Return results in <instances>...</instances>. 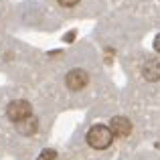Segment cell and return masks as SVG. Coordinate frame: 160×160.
<instances>
[{"label": "cell", "instance_id": "30bf717a", "mask_svg": "<svg viewBox=\"0 0 160 160\" xmlns=\"http://www.w3.org/2000/svg\"><path fill=\"white\" fill-rule=\"evenodd\" d=\"M154 51L160 53V35H156V39H154Z\"/></svg>", "mask_w": 160, "mask_h": 160}, {"label": "cell", "instance_id": "8fae6325", "mask_svg": "<svg viewBox=\"0 0 160 160\" xmlns=\"http://www.w3.org/2000/svg\"><path fill=\"white\" fill-rule=\"evenodd\" d=\"M73 39H75V32H73V31H71V32H67V35H65V43H71Z\"/></svg>", "mask_w": 160, "mask_h": 160}, {"label": "cell", "instance_id": "6da1fadb", "mask_svg": "<svg viewBox=\"0 0 160 160\" xmlns=\"http://www.w3.org/2000/svg\"><path fill=\"white\" fill-rule=\"evenodd\" d=\"M116 140H118V138L113 136L109 124H93L89 130H87V134H85L87 146H89L91 150H98V152H102V150H109Z\"/></svg>", "mask_w": 160, "mask_h": 160}, {"label": "cell", "instance_id": "7a4b0ae2", "mask_svg": "<svg viewBox=\"0 0 160 160\" xmlns=\"http://www.w3.org/2000/svg\"><path fill=\"white\" fill-rule=\"evenodd\" d=\"M109 128L118 140H128L134 134V124L128 116H112L109 118Z\"/></svg>", "mask_w": 160, "mask_h": 160}, {"label": "cell", "instance_id": "3957f363", "mask_svg": "<svg viewBox=\"0 0 160 160\" xmlns=\"http://www.w3.org/2000/svg\"><path fill=\"white\" fill-rule=\"evenodd\" d=\"M6 116H8L10 122L16 124V122H22V120H27V118H31L32 116V108H31V103L24 102V99H16V102L8 103Z\"/></svg>", "mask_w": 160, "mask_h": 160}, {"label": "cell", "instance_id": "ba28073f", "mask_svg": "<svg viewBox=\"0 0 160 160\" xmlns=\"http://www.w3.org/2000/svg\"><path fill=\"white\" fill-rule=\"evenodd\" d=\"M140 160H160V156H158V154H154V152H146Z\"/></svg>", "mask_w": 160, "mask_h": 160}, {"label": "cell", "instance_id": "277c9868", "mask_svg": "<svg viewBox=\"0 0 160 160\" xmlns=\"http://www.w3.org/2000/svg\"><path fill=\"white\" fill-rule=\"evenodd\" d=\"M87 83H89V73L85 69H71L65 75V85L71 91H81L83 87H87Z\"/></svg>", "mask_w": 160, "mask_h": 160}, {"label": "cell", "instance_id": "52a82bcc", "mask_svg": "<svg viewBox=\"0 0 160 160\" xmlns=\"http://www.w3.org/2000/svg\"><path fill=\"white\" fill-rule=\"evenodd\" d=\"M57 158V152H55V150H45V152H41L39 156H37V160H55Z\"/></svg>", "mask_w": 160, "mask_h": 160}, {"label": "cell", "instance_id": "9c48e42d", "mask_svg": "<svg viewBox=\"0 0 160 160\" xmlns=\"http://www.w3.org/2000/svg\"><path fill=\"white\" fill-rule=\"evenodd\" d=\"M61 6H75V4L79 2V0H57Z\"/></svg>", "mask_w": 160, "mask_h": 160}, {"label": "cell", "instance_id": "5b68a950", "mask_svg": "<svg viewBox=\"0 0 160 160\" xmlns=\"http://www.w3.org/2000/svg\"><path fill=\"white\" fill-rule=\"evenodd\" d=\"M142 77L148 83L160 81V59H146L142 65Z\"/></svg>", "mask_w": 160, "mask_h": 160}, {"label": "cell", "instance_id": "8992f818", "mask_svg": "<svg viewBox=\"0 0 160 160\" xmlns=\"http://www.w3.org/2000/svg\"><path fill=\"white\" fill-rule=\"evenodd\" d=\"M37 128H39V124H37L35 118H27V120L22 122H16V130H18L20 134H24V136H32V134L37 132Z\"/></svg>", "mask_w": 160, "mask_h": 160}]
</instances>
